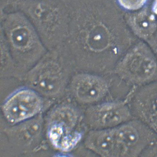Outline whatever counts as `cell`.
<instances>
[{"label": "cell", "mask_w": 157, "mask_h": 157, "mask_svg": "<svg viewBox=\"0 0 157 157\" xmlns=\"http://www.w3.org/2000/svg\"><path fill=\"white\" fill-rule=\"evenodd\" d=\"M4 39L23 76L48 51L33 28L23 19L8 20Z\"/></svg>", "instance_id": "obj_1"}, {"label": "cell", "mask_w": 157, "mask_h": 157, "mask_svg": "<svg viewBox=\"0 0 157 157\" xmlns=\"http://www.w3.org/2000/svg\"><path fill=\"white\" fill-rule=\"evenodd\" d=\"M59 49L57 46L48 50L24 76L29 87L45 96H58L65 87L67 75Z\"/></svg>", "instance_id": "obj_2"}, {"label": "cell", "mask_w": 157, "mask_h": 157, "mask_svg": "<svg viewBox=\"0 0 157 157\" xmlns=\"http://www.w3.org/2000/svg\"><path fill=\"white\" fill-rule=\"evenodd\" d=\"M111 130L114 157H140L146 147L157 139L148 126L135 118Z\"/></svg>", "instance_id": "obj_3"}, {"label": "cell", "mask_w": 157, "mask_h": 157, "mask_svg": "<svg viewBox=\"0 0 157 157\" xmlns=\"http://www.w3.org/2000/svg\"><path fill=\"white\" fill-rule=\"evenodd\" d=\"M138 49L124 59L120 73L127 82L142 86L157 80V62L147 47Z\"/></svg>", "instance_id": "obj_4"}, {"label": "cell", "mask_w": 157, "mask_h": 157, "mask_svg": "<svg viewBox=\"0 0 157 157\" xmlns=\"http://www.w3.org/2000/svg\"><path fill=\"white\" fill-rule=\"evenodd\" d=\"M43 103L40 94L31 88L23 87L9 95L3 103L2 109L8 122L17 124L38 114Z\"/></svg>", "instance_id": "obj_5"}, {"label": "cell", "mask_w": 157, "mask_h": 157, "mask_svg": "<svg viewBox=\"0 0 157 157\" xmlns=\"http://www.w3.org/2000/svg\"><path fill=\"white\" fill-rule=\"evenodd\" d=\"M86 118L88 125L93 129L110 128L134 118L128 103L123 101L90 106Z\"/></svg>", "instance_id": "obj_6"}, {"label": "cell", "mask_w": 157, "mask_h": 157, "mask_svg": "<svg viewBox=\"0 0 157 157\" xmlns=\"http://www.w3.org/2000/svg\"><path fill=\"white\" fill-rule=\"evenodd\" d=\"M134 118L146 124L157 114V80L141 86L128 103Z\"/></svg>", "instance_id": "obj_7"}, {"label": "cell", "mask_w": 157, "mask_h": 157, "mask_svg": "<svg viewBox=\"0 0 157 157\" xmlns=\"http://www.w3.org/2000/svg\"><path fill=\"white\" fill-rule=\"evenodd\" d=\"M105 81L100 77L88 75H79L74 78L71 88L74 94L84 103L96 102L104 96L107 90Z\"/></svg>", "instance_id": "obj_8"}, {"label": "cell", "mask_w": 157, "mask_h": 157, "mask_svg": "<svg viewBox=\"0 0 157 157\" xmlns=\"http://www.w3.org/2000/svg\"><path fill=\"white\" fill-rule=\"evenodd\" d=\"M75 126L66 121L52 118L48 129V135L54 147L63 151L70 150L81 139L80 133L74 132Z\"/></svg>", "instance_id": "obj_9"}, {"label": "cell", "mask_w": 157, "mask_h": 157, "mask_svg": "<svg viewBox=\"0 0 157 157\" xmlns=\"http://www.w3.org/2000/svg\"><path fill=\"white\" fill-rule=\"evenodd\" d=\"M1 73L3 75L23 76L4 39L1 43Z\"/></svg>", "instance_id": "obj_10"}, {"label": "cell", "mask_w": 157, "mask_h": 157, "mask_svg": "<svg viewBox=\"0 0 157 157\" xmlns=\"http://www.w3.org/2000/svg\"><path fill=\"white\" fill-rule=\"evenodd\" d=\"M134 26L139 35L147 38L152 35L156 29V19L153 14L146 13L135 19Z\"/></svg>", "instance_id": "obj_11"}, {"label": "cell", "mask_w": 157, "mask_h": 157, "mask_svg": "<svg viewBox=\"0 0 157 157\" xmlns=\"http://www.w3.org/2000/svg\"><path fill=\"white\" fill-rule=\"evenodd\" d=\"M124 8L130 10H138L144 6L147 0H118Z\"/></svg>", "instance_id": "obj_12"}, {"label": "cell", "mask_w": 157, "mask_h": 157, "mask_svg": "<svg viewBox=\"0 0 157 157\" xmlns=\"http://www.w3.org/2000/svg\"><path fill=\"white\" fill-rule=\"evenodd\" d=\"M140 157H157V139L146 147Z\"/></svg>", "instance_id": "obj_13"}, {"label": "cell", "mask_w": 157, "mask_h": 157, "mask_svg": "<svg viewBox=\"0 0 157 157\" xmlns=\"http://www.w3.org/2000/svg\"><path fill=\"white\" fill-rule=\"evenodd\" d=\"M153 50H154V52H155V53H156V55L157 56V42L156 43V44H155V46H153Z\"/></svg>", "instance_id": "obj_14"}, {"label": "cell", "mask_w": 157, "mask_h": 157, "mask_svg": "<svg viewBox=\"0 0 157 157\" xmlns=\"http://www.w3.org/2000/svg\"><path fill=\"white\" fill-rule=\"evenodd\" d=\"M157 0H155L154 6V9L156 8V7H157Z\"/></svg>", "instance_id": "obj_15"}, {"label": "cell", "mask_w": 157, "mask_h": 157, "mask_svg": "<svg viewBox=\"0 0 157 157\" xmlns=\"http://www.w3.org/2000/svg\"><path fill=\"white\" fill-rule=\"evenodd\" d=\"M155 13H156L157 17V6L156 8L154 9Z\"/></svg>", "instance_id": "obj_16"}]
</instances>
